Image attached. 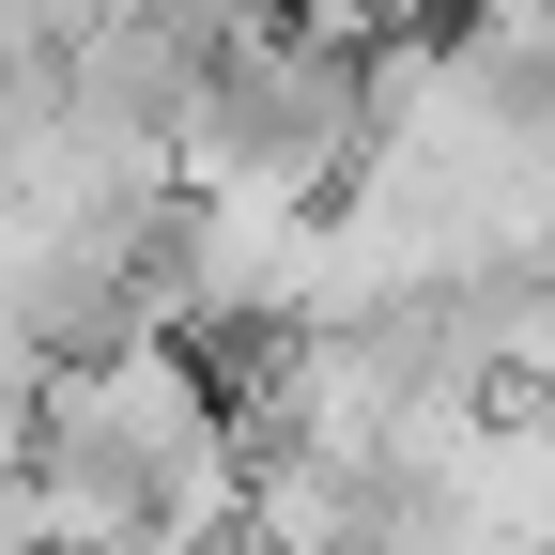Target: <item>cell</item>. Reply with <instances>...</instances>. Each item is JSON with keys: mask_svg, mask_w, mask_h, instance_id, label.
Masks as SVG:
<instances>
[{"mask_svg": "<svg viewBox=\"0 0 555 555\" xmlns=\"http://www.w3.org/2000/svg\"><path fill=\"white\" fill-rule=\"evenodd\" d=\"M93 16H124V0H0V78H31V62H62Z\"/></svg>", "mask_w": 555, "mask_h": 555, "instance_id": "obj_2", "label": "cell"}, {"mask_svg": "<svg viewBox=\"0 0 555 555\" xmlns=\"http://www.w3.org/2000/svg\"><path fill=\"white\" fill-rule=\"evenodd\" d=\"M371 31H324V16H278L247 47L201 62V108H185V185H247V201H339L371 170Z\"/></svg>", "mask_w": 555, "mask_h": 555, "instance_id": "obj_1", "label": "cell"}, {"mask_svg": "<svg viewBox=\"0 0 555 555\" xmlns=\"http://www.w3.org/2000/svg\"><path fill=\"white\" fill-rule=\"evenodd\" d=\"M155 16L201 47V62H217V47H247V31H278V16H294V0H155Z\"/></svg>", "mask_w": 555, "mask_h": 555, "instance_id": "obj_3", "label": "cell"}]
</instances>
